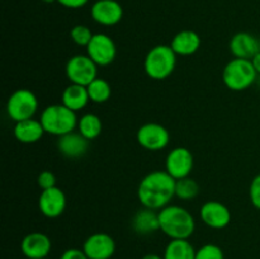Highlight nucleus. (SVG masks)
Listing matches in <instances>:
<instances>
[{
    "label": "nucleus",
    "instance_id": "obj_1",
    "mask_svg": "<svg viewBox=\"0 0 260 259\" xmlns=\"http://www.w3.org/2000/svg\"><path fill=\"white\" fill-rule=\"evenodd\" d=\"M177 180L165 170H155L142 178L137 188V198L144 207L161 210L169 206L175 196Z\"/></svg>",
    "mask_w": 260,
    "mask_h": 259
},
{
    "label": "nucleus",
    "instance_id": "obj_2",
    "mask_svg": "<svg viewBox=\"0 0 260 259\" xmlns=\"http://www.w3.org/2000/svg\"><path fill=\"white\" fill-rule=\"evenodd\" d=\"M160 230L170 239H189L196 230L192 213L182 206L169 205L159 212Z\"/></svg>",
    "mask_w": 260,
    "mask_h": 259
},
{
    "label": "nucleus",
    "instance_id": "obj_3",
    "mask_svg": "<svg viewBox=\"0 0 260 259\" xmlns=\"http://www.w3.org/2000/svg\"><path fill=\"white\" fill-rule=\"evenodd\" d=\"M40 121L45 132L58 137L73 132L79 122L76 112L71 111L63 104H51L46 107L42 111Z\"/></svg>",
    "mask_w": 260,
    "mask_h": 259
},
{
    "label": "nucleus",
    "instance_id": "obj_4",
    "mask_svg": "<svg viewBox=\"0 0 260 259\" xmlns=\"http://www.w3.org/2000/svg\"><path fill=\"white\" fill-rule=\"evenodd\" d=\"M177 65V53L170 46L157 45L147 52L144 68L147 76L154 80L169 78Z\"/></svg>",
    "mask_w": 260,
    "mask_h": 259
},
{
    "label": "nucleus",
    "instance_id": "obj_5",
    "mask_svg": "<svg viewBox=\"0 0 260 259\" xmlns=\"http://www.w3.org/2000/svg\"><path fill=\"white\" fill-rule=\"evenodd\" d=\"M255 68L251 60L245 58H234L225 66L222 73V79L225 85L230 90L243 91L250 88L256 80Z\"/></svg>",
    "mask_w": 260,
    "mask_h": 259
},
{
    "label": "nucleus",
    "instance_id": "obj_6",
    "mask_svg": "<svg viewBox=\"0 0 260 259\" xmlns=\"http://www.w3.org/2000/svg\"><path fill=\"white\" fill-rule=\"evenodd\" d=\"M38 109V99L29 89H18L9 96L7 103L8 116L17 123L33 118Z\"/></svg>",
    "mask_w": 260,
    "mask_h": 259
},
{
    "label": "nucleus",
    "instance_id": "obj_7",
    "mask_svg": "<svg viewBox=\"0 0 260 259\" xmlns=\"http://www.w3.org/2000/svg\"><path fill=\"white\" fill-rule=\"evenodd\" d=\"M65 73L71 84L88 86L98 78V65L88 55H76L69 58Z\"/></svg>",
    "mask_w": 260,
    "mask_h": 259
},
{
    "label": "nucleus",
    "instance_id": "obj_8",
    "mask_svg": "<svg viewBox=\"0 0 260 259\" xmlns=\"http://www.w3.org/2000/svg\"><path fill=\"white\" fill-rule=\"evenodd\" d=\"M136 139L144 149L150 151H159L169 145L170 135L162 124L151 122V123L142 124L137 130Z\"/></svg>",
    "mask_w": 260,
    "mask_h": 259
},
{
    "label": "nucleus",
    "instance_id": "obj_9",
    "mask_svg": "<svg viewBox=\"0 0 260 259\" xmlns=\"http://www.w3.org/2000/svg\"><path fill=\"white\" fill-rule=\"evenodd\" d=\"M86 52L98 66H108L116 58L117 47L114 41L108 35L96 33L86 46Z\"/></svg>",
    "mask_w": 260,
    "mask_h": 259
},
{
    "label": "nucleus",
    "instance_id": "obj_10",
    "mask_svg": "<svg viewBox=\"0 0 260 259\" xmlns=\"http://www.w3.org/2000/svg\"><path fill=\"white\" fill-rule=\"evenodd\" d=\"M194 159L193 154L187 147H175L168 154L165 161V170L174 178L175 180L189 177L193 170Z\"/></svg>",
    "mask_w": 260,
    "mask_h": 259
},
{
    "label": "nucleus",
    "instance_id": "obj_11",
    "mask_svg": "<svg viewBox=\"0 0 260 259\" xmlns=\"http://www.w3.org/2000/svg\"><path fill=\"white\" fill-rule=\"evenodd\" d=\"M84 253L89 259H111L116 251V241L109 234H91L83 245Z\"/></svg>",
    "mask_w": 260,
    "mask_h": 259
},
{
    "label": "nucleus",
    "instance_id": "obj_12",
    "mask_svg": "<svg viewBox=\"0 0 260 259\" xmlns=\"http://www.w3.org/2000/svg\"><path fill=\"white\" fill-rule=\"evenodd\" d=\"M91 18L98 24L111 27L123 18V8L117 0H96L91 7Z\"/></svg>",
    "mask_w": 260,
    "mask_h": 259
},
{
    "label": "nucleus",
    "instance_id": "obj_13",
    "mask_svg": "<svg viewBox=\"0 0 260 259\" xmlns=\"http://www.w3.org/2000/svg\"><path fill=\"white\" fill-rule=\"evenodd\" d=\"M41 213L48 218H56L63 213L66 208V196L58 187L43 189L38 198Z\"/></svg>",
    "mask_w": 260,
    "mask_h": 259
},
{
    "label": "nucleus",
    "instance_id": "obj_14",
    "mask_svg": "<svg viewBox=\"0 0 260 259\" xmlns=\"http://www.w3.org/2000/svg\"><path fill=\"white\" fill-rule=\"evenodd\" d=\"M201 220L211 229H220L226 228L231 221V212L223 203L218 201H207L203 203L200 211Z\"/></svg>",
    "mask_w": 260,
    "mask_h": 259
},
{
    "label": "nucleus",
    "instance_id": "obj_15",
    "mask_svg": "<svg viewBox=\"0 0 260 259\" xmlns=\"http://www.w3.org/2000/svg\"><path fill=\"white\" fill-rule=\"evenodd\" d=\"M52 244L46 234L29 233L23 238L20 249L27 259H45L50 254Z\"/></svg>",
    "mask_w": 260,
    "mask_h": 259
},
{
    "label": "nucleus",
    "instance_id": "obj_16",
    "mask_svg": "<svg viewBox=\"0 0 260 259\" xmlns=\"http://www.w3.org/2000/svg\"><path fill=\"white\" fill-rule=\"evenodd\" d=\"M89 140H86L80 132H69L57 140V149L61 154L69 159H79L88 151Z\"/></svg>",
    "mask_w": 260,
    "mask_h": 259
},
{
    "label": "nucleus",
    "instance_id": "obj_17",
    "mask_svg": "<svg viewBox=\"0 0 260 259\" xmlns=\"http://www.w3.org/2000/svg\"><path fill=\"white\" fill-rule=\"evenodd\" d=\"M230 51L235 58L251 60L256 53L260 52L259 38L248 32L236 33L230 41Z\"/></svg>",
    "mask_w": 260,
    "mask_h": 259
},
{
    "label": "nucleus",
    "instance_id": "obj_18",
    "mask_svg": "<svg viewBox=\"0 0 260 259\" xmlns=\"http://www.w3.org/2000/svg\"><path fill=\"white\" fill-rule=\"evenodd\" d=\"M170 47L177 55L190 56L197 52L201 47V37L194 30L184 29L178 32L173 37Z\"/></svg>",
    "mask_w": 260,
    "mask_h": 259
},
{
    "label": "nucleus",
    "instance_id": "obj_19",
    "mask_svg": "<svg viewBox=\"0 0 260 259\" xmlns=\"http://www.w3.org/2000/svg\"><path fill=\"white\" fill-rule=\"evenodd\" d=\"M132 229L139 235H150L160 230L159 212L151 208H141L135 213L132 218Z\"/></svg>",
    "mask_w": 260,
    "mask_h": 259
},
{
    "label": "nucleus",
    "instance_id": "obj_20",
    "mask_svg": "<svg viewBox=\"0 0 260 259\" xmlns=\"http://www.w3.org/2000/svg\"><path fill=\"white\" fill-rule=\"evenodd\" d=\"M45 130H43L41 121L37 119H24V121L17 122L14 126L15 139L23 144H35L42 139Z\"/></svg>",
    "mask_w": 260,
    "mask_h": 259
},
{
    "label": "nucleus",
    "instance_id": "obj_21",
    "mask_svg": "<svg viewBox=\"0 0 260 259\" xmlns=\"http://www.w3.org/2000/svg\"><path fill=\"white\" fill-rule=\"evenodd\" d=\"M61 99H62L63 106H66L74 112L85 108L86 104L90 101L86 86L79 85V84H70L69 86H66L65 90L62 91Z\"/></svg>",
    "mask_w": 260,
    "mask_h": 259
},
{
    "label": "nucleus",
    "instance_id": "obj_22",
    "mask_svg": "<svg viewBox=\"0 0 260 259\" xmlns=\"http://www.w3.org/2000/svg\"><path fill=\"white\" fill-rule=\"evenodd\" d=\"M196 249L188 239H172L164 251V259H196Z\"/></svg>",
    "mask_w": 260,
    "mask_h": 259
},
{
    "label": "nucleus",
    "instance_id": "obj_23",
    "mask_svg": "<svg viewBox=\"0 0 260 259\" xmlns=\"http://www.w3.org/2000/svg\"><path fill=\"white\" fill-rule=\"evenodd\" d=\"M79 132L85 137L86 140L91 141V140L96 139L99 135L102 134V121L96 114L94 113H86L79 119L78 122Z\"/></svg>",
    "mask_w": 260,
    "mask_h": 259
},
{
    "label": "nucleus",
    "instance_id": "obj_24",
    "mask_svg": "<svg viewBox=\"0 0 260 259\" xmlns=\"http://www.w3.org/2000/svg\"><path fill=\"white\" fill-rule=\"evenodd\" d=\"M88 93L89 98L94 103H104V102L108 101L112 95V89L111 85L107 80L102 78H96L95 80L91 81L88 86Z\"/></svg>",
    "mask_w": 260,
    "mask_h": 259
},
{
    "label": "nucleus",
    "instance_id": "obj_25",
    "mask_svg": "<svg viewBox=\"0 0 260 259\" xmlns=\"http://www.w3.org/2000/svg\"><path fill=\"white\" fill-rule=\"evenodd\" d=\"M200 193V185L192 178L187 177L178 179L175 183V196L183 201H190Z\"/></svg>",
    "mask_w": 260,
    "mask_h": 259
},
{
    "label": "nucleus",
    "instance_id": "obj_26",
    "mask_svg": "<svg viewBox=\"0 0 260 259\" xmlns=\"http://www.w3.org/2000/svg\"><path fill=\"white\" fill-rule=\"evenodd\" d=\"M93 33H91L90 28L86 27V25L78 24L75 27L71 28L70 30V37L74 42L78 46H88L89 42L93 38Z\"/></svg>",
    "mask_w": 260,
    "mask_h": 259
},
{
    "label": "nucleus",
    "instance_id": "obj_27",
    "mask_svg": "<svg viewBox=\"0 0 260 259\" xmlns=\"http://www.w3.org/2000/svg\"><path fill=\"white\" fill-rule=\"evenodd\" d=\"M196 259H225V254L216 244H205L196 251Z\"/></svg>",
    "mask_w": 260,
    "mask_h": 259
},
{
    "label": "nucleus",
    "instance_id": "obj_28",
    "mask_svg": "<svg viewBox=\"0 0 260 259\" xmlns=\"http://www.w3.org/2000/svg\"><path fill=\"white\" fill-rule=\"evenodd\" d=\"M249 196H250V201L255 208L260 211V174L256 175L250 183V188H249Z\"/></svg>",
    "mask_w": 260,
    "mask_h": 259
},
{
    "label": "nucleus",
    "instance_id": "obj_29",
    "mask_svg": "<svg viewBox=\"0 0 260 259\" xmlns=\"http://www.w3.org/2000/svg\"><path fill=\"white\" fill-rule=\"evenodd\" d=\"M37 183L41 188L43 189H48V188L56 187V177L52 172L50 170H43L40 173L37 178Z\"/></svg>",
    "mask_w": 260,
    "mask_h": 259
},
{
    "label": "nucleus",
    "instance_id": "obj_30",
    "mask_svg": "<svg viewBox=\"0 0 260 259\" xmlns=\"http://www.w3.org/2000/svg\"><path fill=\"white\" fill-rule=\"evenodd\" d=\"M60 259H89V258L86 256V254L84 253V250H81V249L71 248L63 251Z\"/></svg>",
    "mask_w": 260,
    "mask_h": 259
},
{
    "label": "nucleus",
    "instance_id": "obj_31",
    "mask_svg": "<svg viewBox=\"0 0 260 259\" xmlns=\"http://www.w3.org/2000/svg\"><path fill=\"white\" fill-rule=\"evenodd\" d=\"M89 0H57L62 7L71 8V9H79L81 7H85Z\"/></svg>",
    "mask_w": 260,
    "mask_h": 259
},
{
    "label": "nucleus",
    "instance_id": "obj_32",
    "mask_svg": "<svg viewBox=\"0 0 260 259\" xmlns=\"http://www.w3.org/2000/svg\"><path fill=\"white\" fill-rule=\"evenodd\" d=\"M251 62H253L254 68H255L256 73L260 74V52L256 53L253 58H251Z\"/></svg>",
    "mask_w": 260,
    "mask_h": 259
},
{
    "label": "nucleus",
    "instance_id": "obj_33",
    "mask_svg": "<svg viewBox=\"0 0 260 259\" xmlns=\"http://www.w3.org/2000/svg\"><path fill=\"white\" fill-rule=\"evenodd\" d=\"M141 259H164V258L160 255H157V254H146V255L142 256Z\"/></svg>",
    "mask_w": 260,
    "mask_h": 259
},
{
    "label": "nucleus",
    "instance_id": "obj_34",
    "mask_svg": "<svg viewBox=\"0 0 260 259\" xmlns=\"http://www.w3.org/2000/svg\"><path fill=\"white\" fill-rule=\"evenodd\" d=\"M43 3H47V4H51V3H55L57 2V0H42Z\"/></svg>",
    "mask_w": 260,
    "mask_h": 259
},
{
    "label": "nucleus",
    "instance_id": "obj_35",
    "mask_svg": "<svg viewBox=\"0 0 260 259\" xmlns=\"http://www.w3.org/2000/svg\"><path fill=\"white\" fill-rule=\"evenodd\" d=\"M259 46H260V37H259Z\"/></svg>",
    "mask_w": 260,
    "mask_h": 259
},
{
    "label": "nucleus",
    "instance_id": "obj_36",
    "mask_svg": "<svg viewBox=\"0 0 260 259\" xmlns=\"http://www.w3.org/2000/svg\"><path fill=\"white\" fill-rule=\"evenodd\" d=\"M45 259H46V258H45Z\"/></svg>",
    "mask_w": 260,
    "mask_h": 259
}]
</instances>
